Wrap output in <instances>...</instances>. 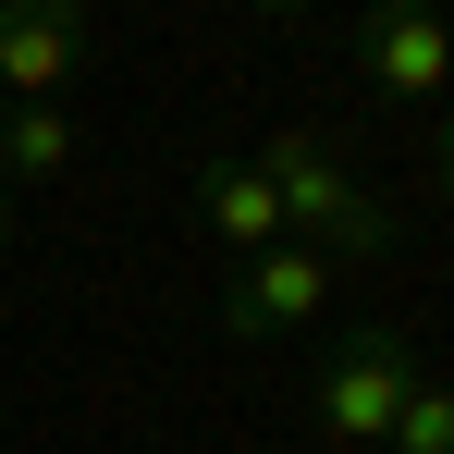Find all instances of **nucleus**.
I'll use <instances>...</instances> for the list:
<instances>
[{"label": "nucleus", "mask_w": 454, "mask_h": 454, "mask_svg": "<svg viewBox=\"0 0 454 454\" xmlns=\"http://www.w3.org/2000/svg\"><path fill=\"white\" fill-rule=\"evenodd\" d=\"M258 184L283 197V246H319L332 270H344V258H380V246H393V209L369 197V172L332 148L319 123H283V136L258 148Z\"/></svg>", "instance_id": "obj_1"}, {"label": "nucleus", "mask_w": 454, "mask_h": 454, "mask_svg": "<svg viewBox=\"0 0 454 454\" xmlns=\"http://www.w3.org/2000/svg\"><path fill=\"white\" fill-rule=\"evenodd\" d=\"M418 380H430V369H418V344H405L393 319H356V332L319 356V380H307V418H319V442H332V454H380Z\"/></svg>", "instance_id": "obj_2"}, {"label": "nucleus", "mask_w": 454, "mask_h": 454, "mask_svg": "<svg viewBox=\"0 0 454 454\" xmlns=\"http://www.w3.org/2000/svg\"><path fill=\"white\" fill-rule=\"evenodd\" d=\"M86 50H98V25L74 0H12L0 12V111H62V86L86 74Z\"/></svg>", "instance_id": "obj_3"}, {"label": "nucleus", "mask_w": 454, "mask_h": 454, "mask_svg": "<svg viewBox=\"0 0 454 454\" xmlns=\"http://www.w3.org/2000/svg\"><path fill=\"white\" fill-rule=\"evenodd\" d=\"M332 307V258L319 246H258V258H233L222 283V332L233 344H270V332H307Z\"/></svg>", "instance_id": "obj_4"}, {"label": "nucleus", "mask_w": 454, "mask_h": 454, "mask_svg": "<svg viewBox=\"0 0 454 454\" xmlns=\"http://www.w3.org/2000/svg\"><path fill=\"white\" fill-rule=\"evenodd\" d=\"M356 86L369 98H454V25L418 0H380L356 25Z\"/></svg>", "instance_id": "obj_5"}, {"label": "nucleus", "mask_w": 454, "mask_h": 454, "mask_svg": "<svg viewBox=\"0 0 454 454\" xmlns=\"http://www.w3.org/2000/svg\"><path fill=\"white\" fill-rule=\"evenodd\" d=\"M197 222L222 233L233 258H258V246H283V197L258 184V160H209L197 172Z\"/></svg>", "instance_id": "obj_6"}, {"label": "nucleus", "mask_w": 454, "mask_h": 454, "mask_svg": "<svg viewBox=\"0 0 454 454\" xmlns=\"http://www.w3.org/2000/svg\"><path fill=\"white\" fill-rule=\"evenodd\" d=\"M74 172V111H0V184H62Z\"/></svg>", "instance_id": "obj_7"}, {"label": "nucleus", "mask_w": 454, "mask_h": 454, "mask_svg": "<svg viewBox=\"0 0 454 454\" xmlns=\"http://www.w3.org/2000/svg\"><path fill=\"white\" fill-rule=\"evenodd\" d=\"M380 454H454V380H418L405 393V418H393V442Z\"/></svg>", "instance_id": "obj_8"}, {"label": "nucleus", "mask_w": 454, "mask_h": 454, "mask_svg": "<svg viewBox=\"0 0 454 454\" xmlns=\"http://www.w3.org/2000/svg\"><path fill=\"white\" fill-rule=\"evenodd\" d=\"M430 184L454 197V111H442V136H430Z\"/></svg>", "instance_id": "obj_9"}, {"label": "nucleus", "mask_w": 454, "mask_h": 454, "mask_svg": "<svg viewBox=\"0 0 454 454\" xmlns=\"http://www.w3.org/2000/svg\"><path fill=\"white\" fill-rule=\"evenodd\" d=\"M12 209H25V197H12V184H0V258H12Z\"/></svg>", "instance_id": "obj_10"}]
</instances>
